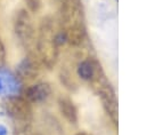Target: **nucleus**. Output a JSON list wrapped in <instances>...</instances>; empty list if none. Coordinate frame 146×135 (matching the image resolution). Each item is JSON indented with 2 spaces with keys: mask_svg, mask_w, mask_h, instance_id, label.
Masks as SVG:
<instances>
[{
  "mask_svg": "<svg viewBox=\"0 0 146 135\" xmlns=\"http://www.w3.org/2000/svg\"><path fill=\"white\" fill-rule=\"evenodd\" d=\"M50 94V88L46 84L34 85L29 89V97L32 101H42Z\"/></svg>",
  "mask_w": 146,
  "mask_h": 135,
  "instance_id": "nucleus-1",
  "label": "nucleus"
},
{
  "mask_svg": "<svg viewBox=\"0 0 146 135\" xmlns=\"http://www.w3.org/2000/svg\"><path fill=\"white\" fill-rule=\"evenodd\" d=\"M78 73L82 79L89 80L94 76V66H92V64L90 62H88V61L82 62L78 68Z\"/></svg>",
  "mask_w": 146,
  "mask_h": 135,
  "instance_id": "nucleus-2",
  "label": "nucleus"
},
{
  "mask_svg": "<svg viewBox=\"0 0 146 135\" xmlns=\"http://www.w3.org/2000/svg\"><path fill=\"white\" fill-rule=\"evenodd\" d=\"M3 80H5V85H6V90L8 94H15L18 92V84L15 80V78L10 74H6L2 76Z\"/></svg>",
  "mask_w": 146,
  "mask_h": 135,
  "instance_id": "nucleus-3",
  "label": "nucleus"
},
{
  "mask_svg": "<svg viewBox=\"0 0 146 135\" xmlns=\"http://www.w3.org/2000/svg\"><path fill=\"white\" fill-rule=\"evenodd\" d=\"M60 109H62V112L64 113V116L70 119L71 121H74L75 120V110L74 108L72 106L71 103H67V102H62L60 103Z\"/></svg>",
  "mask_w": 146,
  "mask_h": 135,
  "instance_id": "nucleus-4",
  "label": "nucleus"
},
{
  "mask_svg": "<svg viewBox=\"0 0 146 135\" xmlns=\"http://www.w3.org/2000/svg\"><path fill=\"white\" fill-rule=\"evenodd\" d=\"M7 90H6V85H5V80H3V77L0 76V95H3L6 94Z\"/></svg>",
  "mask_w": 146,
  "mask_h": 135,
  "instance_id": "nucleus-5",
  "label": "nucleus"
},
{
  "mask_svg": "<svg viewBox=\"0 0 146 135\" xmlns=\"http://www.w3.org/2000/svg\"><path fill=\"white\" fill-rule=\"evenodd\" d=\"M8 132H7V128L2 125H0V135H7Z\"/></svg>",
  "mask_w": 146,
  "mask_h": 135,
  "instance_id": "nucleus-6",
  "label": "nucleus"
}]
</instances>
